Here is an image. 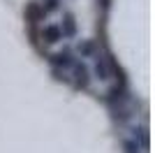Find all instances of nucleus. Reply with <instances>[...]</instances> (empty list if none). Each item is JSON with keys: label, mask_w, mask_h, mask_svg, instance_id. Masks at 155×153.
Instances as JSON below:
<instances>
[{"label": "nucleus", "mask_w": 155, "mask_h": 153, "mask_svg": "<svg viewBox=\"0 0 155 153\" xmlns=\"http://www.w3.org/2000/svg\"><path fill=\"white\" fill-rule=\"evenodd\" d=\"M49 63H51L56 70H70L77 60L72 58L70 51H58V53H51V56H49Z\"/></svg>", "instance_id": "f257e3e1"}, {"label": "nucleus", "mask_w": 155, "mask_h": 153, "mask_svg": "<svg viewBox=\"0 0 155 153\" xmlns=\"http://www.w3.org/2000/svg\"><path fill=\"white\" fill-rule=\"evenodd\" d=\"M72 74H74V86H77V88H88L91 74H88V67H86L84 63H74L72 65Z\"/></svg>", "instance_id": "f03ea898"}, {"label": "nucleus", "mask_w": 155, "mask_h": 153, "mask_svg": "<svg viewBox=\"0 0 155 153\" xmlns=\"http://www.w3.org/2000/svg\"><path fill=\"white\" fill-rule=\"evenodd\" d=\"M95 74H97L100 81H107V79H109L111 76V58L97 53L95 56Z\"/></svg>", "instance_id": "7ed1b4c3"}, {"label": "nucleus", "mask_w": 155, "mask_h": 153, "mask_svg": "<svg viewBox=\"0 0 155 153\" xmlns=\"http://www.w3.org/2000/svg\"><path fill=\"white\" fill-rule=\"evenodd\" d=\"M42 39L53 44V42H60L63 39V32H60V25H44L42 28Z\"/></svg>", "instance_id": "20e7f679"}, {"label": "nucleus", "mask_w": 155, "mask_h": 153, "mask_svg": "<svg viewBox=\"0 0 155 153\" xmlns=\"http://www.w3.org/2000/svg\"><path fill=\"white\" fill-rule=\"evenodd\" d=\"M26 16H28V21H30V23H39L46 14H44V9H42V5H39V2H30V5L26 7Z\"/></svg>", "instance_id": "39448f33"}, {"label": "nucleus", "mask_w": 155, "mask_h": 153, "mask_svg": "<svg viewBox=\"0 0 155 153\" xmlns=\"http://www.w3.org/2000/svg\"><path fill=\"white\" fill-rule=\"evenodd\" d=\"M60 32H63V37H72V35L77 32V25H74L72 14H65L63 16V28H60Z\"/></svg>", "instance_id": "423d86ee"}, {"label": "nucleus", "mask_w": 155, "mask_h": 153, "mask_svg": "<svg viewBox=\"0 0 155 153\" xmlns=\"http://www.w3.org/2000/svg\"><path fill=\"white\" fill-rule=\"evenodd\" d=\"M79 53L81 56H97V46L93 39H84V42H79Z\"/></svg>", "instance_id": "0eeeda50"}, {"label": "nucleus", "mask_w": 155, "mask_h": 153, "mask_svg": "<svg viewBox=\"0 0 155 153\" xmlns=\"http://www.w3.org/2000/svg\"><path fill=\"white\" fill-rule=\"evenodd\" d=\"M123 148H125V153H141V146L137 141H125Z\"/></svg>", "instance_id": "6e6552de"}, {"label": "nucleus", "mask_w": 155, "mask_h": 153, "mask_svg": "<svg viewBox=\"0 0 155 153\" xmlns=\"http://www.w3.org/2000/svg\"><path fill=\"white\" fill-rule=\"evenodd\" d=\"M58 2H60V0H44V2H42L44 14H46V12H53V9H58Z\"/></svg>", "instance_id": "1a4fd4ad"}]
</instances>
